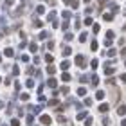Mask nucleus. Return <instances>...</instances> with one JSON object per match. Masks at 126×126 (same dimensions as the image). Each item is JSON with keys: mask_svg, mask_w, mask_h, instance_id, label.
Masks as SVG:
<instances>
[{"mask_svg": "<svg viewBox=\"0 0 126 126\" xmlns=\"http://www.w3.org/2000/svg\"><path fill=\"white\" fill-rule=\"evenodd\" d=\"M20 99H22V101H29V94H22Z\"/></svg>", "mask_w": 126, "mask_h": 126, "instance_id": "nucleus-38", "label": "nucleus"}, {"mask_svg": "<svg viewBox=\"0 0 126 126\" xmlns=\"http://www.w3.org/2000/svg\"><path fill=\"white\" fill-rule=\"evenodd\" d=\"M113 72H115V68H113V67H106V68H105V74H106V76H112Z\"/></svg>", "mask_w": 126, "mask_h": 126, "instance_id": "nucleus-9", "label": "nucleus"}, {"mask_svg": "<svg viewBox=\"0 0 126 126\" xmlns=\"http://www.w3.org/2000/svg\"><path fill=\"white\" fill-rule=\"evenodd\" d=\"M92 123H94V119H92V117H87V119H85V126H90Z\"/></svg>", "mask_w": 126, "mask_h": 126, "instance_id": "nucleus-30", "label": "nucleus"}, {"mask_svg": "<svg viewBox=\"0 0 126 126\" xmlns=\"http://www.w3.org/2000/svg\"><path fill=\"white\" fill-rule=\"evenodd\" d=\"M72 38H74V34H72V32H67V34H65V40H67V42H70Z\"/></svg>", "mask_w": 126, "mask_h": 126, "instance_id": "nucleus-33", "label": "nucleus"}, {"mask_svg": "<svg viewBox=\"0 0 126 126\" xmlns=\"http://www.w3.org/2000/svg\"><path fill=\"white\" fill-rule=\"evenodd\" d=\"M45 38H49V32H47V31L40 32V40H45Z\"/></svg>", "mask_w": 126, "mask_h": 126, "instance_id": "nucleus-28", "label": "nucleus"}, {"mask_svg": "<svg viewBox=\"0 0 126 126\" xmlns=\"http://www.w3.org/2000/svg\"><path fill=\"white\" fill-rule=\"evenodd\" d=\"M78 119H87V112H79L78 113Z\"/></svg>", "mask_w": 126, "mask_h": 126, "instance_id": "nucleus-32", "label": "nucleus"}, {"mask_svg": "<svg viewBox=\"0 0 126 126\" xmlns=\"http://www.w3.org/2000/svg\"><path fill=\"white\" fill-rule=\"evenodd\" d=\"M124 65H126V61H124Z\"/></svg>", "mask_w": 126, "mask_h": 126, "instance_id": "nucleus-59", "label": "nucleus"}, {"mask_svg": "<svg viewBox=\"0 0 126 126\" xmlns=\"http://www.w3.org/2000/svg\"><path fill=\"white\" fill-rule=\"evenodd\" d=\"M45 61H47V63H52V61H54L52 54H45Z\"/></svg>", "mask_w": 126, "mask_h": 126, "instance_id": "nucleus-23", "label": "nucleus"}, {"mask_svg": "<svg viewBox=\"0 0 126 126\" xmlns=\"http://www.w3.org/2000/svg\"><path fill=\"white\" fill-rule=\"evenodd\" d=\"M36 13H38V15H45V7H43V5H38V7H36Z\"/></svg>", "mask_w": 126, "mask_h": 126, "instance_id": "nucleus-20", "label": "nucleus"}, {"mask_svg": "<svg viewBox=\"0 0 126 126\" xmlns=\"http://www.w3.org/2000/svg\"><path fill=\"white\" fill-rule=\"evenodd\" d=\"M47 72L50 74V76H52V74L56 72V67H54V65H49V67H47Z\"/></svg>", "mask_w": 126, "mask_h": 126, "instance_id": "nucleus-21", "label": "nucleus"}, {"mask_svg": "<svg viewBox=\"0 0 126 126\" xmlns=\"http://www.w3.org/2000/svg\"><path fill=\"white\" fill-rule=\"evenodd\" d=\"M0 83H2V79H0Z\"/></svg>", "mask_w": 126, "mask_h": 126, "instance_id": "nucleus-58", "label": "nucleus"}, {"mask_svg": "<svg viewBox=\"0 0 126 126\" xmlns=\"http://www.w3.org/2000/svg\"><path fill=\"white\" fill-rule=\"evenodd\" d=\"M11 126H20V121H16V119H13V121H11Z\"/></svg>", "mask_w": 126, "mask_h": 126, "instance_id": "nucleus-44", "label": "nucleus"}, {"mask_svg": "<svg viewBox=\"0 0 126 126\" xmlns=\"http://www.w3.org/2000/svg\"><path fill=\"white\" fill-rule=\"evenodd\" d=\"M29 49H31V52H36V50H38V45L34 43V42H31V43H29Z\"/></svg>", "mask_w": 126, "mask_h": 126, "instance_id": "nucleus-17", "label": "nucleus"}, {"mask_svg": "<svg viewBox=\"0 0 126 126\" xmlns=\"http://www.w3.org/2000/svg\"><path fill=\"white\" fill-rule=\"evenodd\" d=\"M85 105L90 106V105H92V99H88V97H87V99H85Z\"/></svg>", "mask_w": 126, "mask_h": 126, "instance_id": "nucleus-49", "label": "nucleus"}, {"mask_svg": "<svg viewBox=\"0 0 126 126\" xmlns=\"http://www.w3.org/2000/svg\"><path fill=\"white\" fill-rule=\"evenodd\" d=\"M20 88H22V85L16 81V83H15V90H16V92H20Z\"/></svg>", "mask_w": 126, "mask_h": 126, "instance_id": "nucleus-40", "label": "nucleus"}, {"mask_svg": "<svg viewBox=\"0 0 126 126\" xmlns=\"http://www.w3.org/2000/svg\"><path fill=\"white\" fill-rule=\"evenodd\" d=\"M2 36H4V32H2V31H0V40H2Z\"/></svg>", "mask_w": 126, "mask_h": 126, "instance_id": "nucleus-55", "label": "nucleus"}, {"mask_svg": "<svg viewBox=\"0 0 126 126\" xmlns=\"http://www.w3.org/2000/svg\"><path fill=\"white\" fill-rule=\"evenodd\" d=\"M92 29H94V32H99V29H101V27L97 25V24H94V27H92Z\"/></svg>", "mask_w": 126, "mask_h": 126, "instance_id": "nucleus-46", "label": "nucleus"}, {"mask_svg": "<svg viewBox=\"0 0 126 126\" xmlns=\"http://www.w3.org/2000/svg\"><path fill=\"white\" fill-rule=\"evenodd\" d=\"M106 83H108V85H110V87H112V85H113V83H115V81H113V79H112V78H108V79H106Z\"/></svg>", "mask_w": 126, "mask_h": 126, "instance_id": "nucleus-50", "label": "nucleus"}, {"mask_svg": "<svg viewBox=\"0 0 126 126\" xmlns=\"http://www.w3.org/2000/svg\"><path fill=\"white\" fill-rule=\"evenodd\" d=\"M54 18H56V11H50L47 15V22H54Z\"/></svg>", "mask_w": 126, "mask_h": 126, "instance_id": "nucleus-6", "label": "nucleus"}, {"mask_svg": "<svg viewBox=\"0 0 126 126\" xmlns=\"http://www.w3.org/2000/svg\"><path fill=\"white\" fill-rule=\"evenodd\" d=\"M81 27V22H79V18H76V25H74V29H79Z\"/></svg>", "mask_w": 126, "mask_h": 126, "instance_id": "nucleus-41", "label": "nucleus"}, {"mask_svg": "<svg viewBox=\"0 0 126 126\" xmlns=\"http://www.w3.org/2000/svg\"><path fill=\"white\" fill-rule=\"evenodd\" d=\"M121 56H126V47H124V49L121 50Z\"/></svg>", "mask_w": 126, "mask_h": 126, "instance_id": "nucleus-53", "label": "nucleus"}, {"mask_svg": "<svg viewBox=\"0 0 126 126\" xmlns=\"http://www.w3.org/2000/svg\"><path fill=\"white\" fill-rule=\"evenodd\" d=\"M117 113H119V115H126V106H124V105H121V106L117 108Z\"/></svg>", "mask_w": 126, "mask_h": 126, "instance_id": "nucleus-7", "label": "nucleus"}, {"mask_svg": "<svg viewBox=\"0 0 126 126\" xmlns=\"http://www.w3.org/2000/svg\"><path fill=\"white\" fill-rule=\"evenodd\" d=\"M29 110L32 113H40V112H42V106H29Z\"/></svg>", "mask_w": 126, "mask_h": 126, "instance_id": "nucleus-12", "label": "nucleus"}, {"mask_svg": "<svg viewBox=\"0 0 126 126\" xmlns=\"http://www.w3.org/2000/svg\"><path fill=\"white\" fill-rule=\"evenodd\" d=\"M85 25H94V24H92V18H90V16H87V18H85Z\"/></svg>", "mask_w": 126, "mask_h": 126, "instance_id": "nucleus-31", "label": "nucleus"}, {"mask_svg": "<svg viewBox=\"0 0 126 126\" xmlns=\"http://www.w3.org/2000/svg\"><path fill=\"white\" fill-rule=\"evenodd\" d=\"M87 38H88V32H81V34H79V42H87Z\"/></svg>", "mask_w": 126, "mask_h": 126, "instance_id": "nucleus-14", "label": "nucleus"}, {"mask_svg": "<svg viewBox=\"0 0 126 126\" xmlns=\"http://www.w3.org/2000/svg\"><path fill=\"white\" fill-rule=\"evenodd\" d=\"M2 126H5V124H2Z\"/></svg>", "mask_w": 126, "mask_h": 126, "instance_id": "nucleus-60", "label": "nucleus"}, {"mask_svg": "<svg viewBox=\"0 0 126 126\" xmlns=\"http://www.w3.org/2000/svg\"><path fill=\"white\" fill-rule=\"evenodd\" d=\"M113 18V15L112 13H105V15H103V20H106V22H110Z\"/></svg>", "mask_w": 126, "mask_h": 126, "instance_id": "nucleus-16", "label": "nucleus"}, {"mask_svg": "<svg viewBox=\"0 0 126 126\" xmlns=\"http://www.w3.org/2000/svg\"><path fill=\"white\" fill-rule=\"evenodd\" d=\"M32 22H34V27H38V29H40V27H42L43 24H42V22H40L38 18H36V16H32Z\"/></svg>", "mask_w": 126, "mask_h": 126, "instance_id": "nucleus-15", "label": "nucleus"}, {"mask_svg": "<svg viewBox=\"0 0 126 126\" xmlns=\"http://www.w3.org/2000/svg\"><path fill=\"white\" fill-rule=\"evenodd\" d=\"M99 112H101V113H105V112H108V105H106V103H103V105L99 106Z\"/></svg>", "mask_w": 126, "mask_h": 126, "instance_id": "nucleus-18", "label": "nucleus"}, {"mask_svg": "<svg viewBox=\"0 0 126 126\" xmlns=\"http://www.w3.org/2000/svg\"><path fill=\"white\" fill-rule=\"evenodd\" d=\"M61 79H63V81H70V79H72V78H70V74H67V72H63V74H61Z\"/></svg>", "mask_w": 126, "mask_h": 126, "instance_id": "nucleus-19", "label": "nucleus"}, {"mask_svg": "<svg viewBox=\"0 0 126 126\" xmlns=\"http://www.w3.org/2000/svg\"><path fill=\"white\" fill-rule=\"evenodd\" d=\"M13 74H15V76H18V74H20V68H18V65H15V67H13Z\"/></svg>", "mask_w": 126, "mask_h": 126, "instance_id": "nucleus-34", "label": "nucleus"}, {"mask_svg": "<svg viewBox=\"0 0 126 126\" xmlns=\"http://www.w3.org/2000/svg\"><path fill=\"white\" fill-rule=\"evenodd\" d=\"M60 92H61V94H68V87H63V88L60 90Z\"/></svg>", "mask_w": 126, "mask_h": 126, "instance_id": "nucleus-47", "label": "nucleus"}, {"mask_svg": "<svg viewBox=\"0 0 126 126\" xmlns=\"http://www.w3.org/2000/svg\"><path fill=\"white\" fill-rule=\"evenodd\" d=\"M25 74H27V76H32V74H36V68H34V67H27Z\"/></svg>", "mask_w": 126, "mask_h": 126, "instance_id": "nucleus-5", "label": "nucleus"}, {"mask_svg": "<svg viewBox=\"0 0 126 126\" xmlns=\"http://www.w3.org/2000/svg\"><path fill=\"white\" fill-rule=\"evenodd\" d=\"M38 101H40V103H45V95L40 94V95H38Z\"/></svg>", "mask_w": 126, "mask_h": 126, "instance_id": "nucleus-42", "label": "nucleus"}, {"mask_svg": "<svg viewBox=\"0 0 126 126\" xmlns=\"http://www.w3.org/2000/svg\"><path fill=\"white\" fill-rule=\"evenodd\" d=\"M27 123L32 124V123H34V117H32V115H27Z\"/></svg>", "mask_w": 126, "mask_h": 126, "instance_id": "nucleus-43", "label": "nucleus"}, {"mask_svg": "<svg viewBox=\"0 0 126 126\" xmlns=\"http://www.w3.org/2000/svg\"><path fill=\"white\" fill-rule=\"evenodd\" d=\"M68 25H70V24H68V20H65V22L61 24V29H63V31H67V29H68Z\"/></svg>", "mask_w": 126, "mask_h": 126, "instance_id": "nucleus-27", "label": "nucleus"}, {"mask_svg": "<svg viewBox=\"0 0 126 126\" xmlns=\"http://www.w3.org/2000/svg\"><path fill=\"white\" fill-rule=\"evenodd\" d=\"M63 18H65V20L70 18V11H63Z\"/></svg>", "mask_w": 126, "mask_h": 126, "instance_id": "nucleus-36", "label": "nucleus"}, {"mask_svg": "<svg viewBox=\"0 0 126 126\" xmlns=\"http://www.w3.org/2000/svg\"><path fill=\"white\" fill-rule=\"evenodd\" d=\"M108 56H110V58H115V56H117V50H115V49H110V50H108Z\"/></svg>", "mask_w": 126, "mask_h": 126, "instance_id": "nucleus-22", "label": "nucleus"}, {"mask_svg": "<svg viewBox=\"0 0 126 126\" xmlns=\"http://www.w3.org/2000/svg\"><path fill=\"white\" fill-rule=\"evenodd\" d=\"M106 38H110V40H113V38H115V34H113V31H108V32H106Z\"/></svg>", "mask_w": 126, "mask_h": 126, "instance_id": "nucleus-35", "label": "nucleus"}, {"mask_svg": "<svg viewBox=\"0 0 126 126\" xmlns=\"http://www.w3.org/2000/svg\"><path fill=\"white\" fill-rule=\"evenodd\" d=\"M40 123H42V124H45V126H49L50 123H52V119H50L49 115H42V117H40Z\"/></svg>", "mask_w": 126, "mask_h": 126, "instance_id": "nucleus-2", "label": "nucleus"}, {"mask_svg": "<svg viewBox=\"0 0 126 126\" xmlns=\"http://www.w3.org/2000/svg\"><path fill=\"white\" fill-rule=\"evenodd\" d=\"M76 65H78L79 68H85V65H87V60H85L83 54H78V56H76Z\"/></svg>", "mask_w": 126, "mask_h": 126, "instance_id": "nucleus-1", "label": "nucleus"}, {"mask_svg": "<svg viewBox=\"0 0 126 126\" xmlns=\"http://www.w3.org/2000/svg\"><path fill=\"white\" fill-rule=\"evenodd\" d=\"M0 63H2V56H0Z\"/></svg>", "mask_w": 126, "mask_h": 126, "instance_id": "nucleus-57", "label": "nucleus"}, {"mask_svg": "<svg viewBox=\"0 0 126 126\" xmlns=\"http://www.w3.org/2000/svg\"><path fill=\"white\" fill-rule=\"evenodd\" d=\"M112 42H113V40H110V38H106V40H105V45H106V47H110V45H112Z\"/></svg>", "mask_w": 126, "mask_h": 126, "instance_id": "nucleus-39", "label": "nucleus"}, {"mask_svg": "<svg viewBox=\"0 0 126 126\" xmlns=\"http://www.w3.org/2000/svg\"><path fill=\"white\" fill-rule=\"evenodd\" d=\"M4 54L7 56V58H11V56H15V52H13V49H11V47H7V49H5V50H4Z\"/></svg>", "mask_w": 126, "mask_h": 126, "instance_id": "nucleus-10", "label": "nucleus"}, {"mask_svg": "<svg viewBox=\"0 0 126 126\" xmlns=\"http://www.w3.org/2000/svg\"><path fill=\"white\" fill-rule=\"evenodd\" d=\"M90 81H92V83H90V85H92V87H97V85H99V78H97L95 74H92V78H90Z\"/></svg>", "mask_w": 126, "mask_h": 126, "instance_id": "nucleus-4", "label": "nucleus"}, {"mask_svg": "<svg viewBox=\"0 0 126 126\" xmlns=\"http://www.w3.org/2000/svg\"><path fill=\"white\" fill-rule=\"evenodd\" d=\"M56 83H58V81H56V79H54V78H50V79H49V81H47V85H49V87H50V88H56Z\"/></svg>", "mask_w": 126, "mask_h": 126, "instance_id": "nucleus-11", "label": "nucleus"}, {"mask_svg": "<svg viewBox=\"0 0 126 126\" xmlns=\"http://www.w3.org/2000/svg\"><path fill=\"white\" fill-rule=\"evenodd\" d=\"M13 2H15V0H5V5H11Z\"/></svg>", "mask_w": 126, "mask_h": 126, "instance_id": "nucleus-51", "label": "nucleus"}, {"mask_svg": "<svg viewBox=\"0 0 126 126\" xmlns=\"http://www.w3.org/2000/svg\"><path fill=\"white\" fill-rule=\"evenodd\" d=\"M70 54H72V50L68 49V47H65V49H63V56H70Z\"/></svg>", "mask_w": 126, "mask_h": 126, "instance_id": "nucleus-29", "label": "nucleus"}, {"mask_svg": "<svg viewBox=\"0 0 126 126\" xmlns=\"http://www.w3.org/2000/svg\"><path fill=\"white\" fill-rule=\"evenodd\" d=\"M83 2H87V4H88V2H90V0H83Z\"/></svg>", "mask_w": 126, "mask_h": 126, "instance_id": "nucleus-56", "label": "nucleus"}, {"mask_svg": "<svg viewBox=\"0 0 126 126\" xmlns=\"http://www.w3.org/2000/svg\"><path fill=\"white\" fill-rule=\"evenodd\" d=\"M49 105H50V106H54V105H58V99H50V101H49Z\"/></svg>", "mask_w": 126, "mask_h": 126, "instance_id": "nucleus-45", "label": "nucleus"}, {"mask_svg": "<svg viewBox=\"0 0 126 126\" xmlns=\"http://www.w3.org/2000/svg\"><path fill=\"white\" fill-rule=\"evenodd\" d=\"M25 87H27V88H32V87H34V81H32V78H31V76H29V79L25 81Z\"/></svg>", "mask_w": 126, "mask_h": 126, "instance_id": "nucleus-13", "label": "nucleus"}, {"mask_svg": "<svg viewBox=\"0 0 126 126\" xmlns=\"http://www.w3.org/2000/svg\"><path fill=\"white\" fill-rule=\"evenodd\" d=\"M58 123H65V117L60 115V113H58Z\"/></svg>", "mask_w": 126, "mask_h": 126, "instance_id": "nucleus-48", "label": "nucleus"}, {"mask_svg": "<svg viewBox=\"0 0 126 126\" xmlns=\"http://www.w3.org/2000/svg\"><path fill=\"white\" fill-rule=\"evenodd\" d=\"M121 81H126V74H121Z\"/></svg>", "mask_w": 126, "mask_h": 126, "instance_id": "nucleus-52", "label": "nucleus"}, {"mask_svg": "<svg viewBox=\"0 0 126 126\" xmlns=\"http://www.w3.org/2000/svg\"><path fill=\"white\" fill-rule=\"evenodd\" d=\"M63 2L68 4V5H72L74 9H78V7H79V2H78V0H63Z\"/></svg>", "mask_w": 126, "mask_h": 126, "instance_id": "nucleus-3", "label": "nucleus"}, {"mask_svg": "<svg viewBox=\"0 0 126 126\" xmlns=\"http://www.w3.org/2000/svg\"><path fill=\"white\" fill-rule=\"evenodd\" d=\"M97 47H99V43H97L95 40H94V42L90 43V49H92V50H97Z\"/></svg>", "mask_w": 126, "mask_h": 126, "instance_id": "nucleus-25", "label": "nucleus"}, {"mask_svg": "<svg viewBox=\"0 0 126 126\" xmlns=\"http://www.w3.org/2000/svg\"><path fill=\"white\" fill-rule=\"evenodd\" d=\"M85 94H87V88H85V87L78 88V95H85Z\"/></svg>", "mask_w": 126, "mask_h": 126, "instance_id": "nucleus-24", "label": "nucleus"}, {"mask_svg": "<svg viewBox=\"0 0 126 126\" xmlns=\"http://www.w3.org/2000/svg\"><path fill=\"white\" fill-rule=\"evenodd\" d=\"M68 65H70V63H68V61H63V63H61L60 67H61V70H67V68H68Z\"/></svg>", "mask_w": 126, "mask_h": 126, "instance_id": "nucleus-26", "label": "nucleus"}, {"mask_svg": "<svg viewBox=\"0 0 126 126\" xmlns=\"http://www.w3.org/2000/svg\"><path fill=\"white\" fill-rule=\"evenodd\" d=\"M97 65H99V61H97V60H92V63H90V67H92V68H97Z\"/></svg>", "mask_w": 126, "mask_h": 126, "instance_id": "nucleus-37", "label": "nucleus"}, {"mask_svg": "<svg viewBox=\"0 0 126 126\" xmlns=\"http://www.w3.org/2000/svg\"><path fill=\"white\" fill-rule=\"evenodd\" d=\"M95 99L103 101V99H105V92H103V90H97V94H95Z\"/></svg>", "mask_w": 126, "mask_h": 126, "instance_id": "nucleus-8", "label": "nucleus"}, {"mask_svg": "<svg viewBox=\"0 0 126 126\" xmlns=\"http://www.w3.org/2000/svg\"><path fill=\"white\" fill-rule=\"evenodd\" d=\"M121 124H123V126H126V119H124V121H123V123H121Z\"/></svg>", "mask_w": 126, "mask_h": 126, "instance_id": "nucleus-54", "label": "nucleus"}]
</instances>
